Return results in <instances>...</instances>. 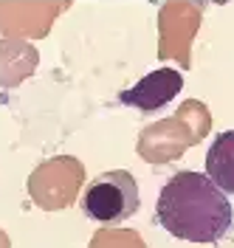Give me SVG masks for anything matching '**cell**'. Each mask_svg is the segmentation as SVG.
I'll return each instance as SVG.
<instances>
[{
  "label": "cell",
  "instance_id": "cell-2",
  "mask_svg": "<svg viewBox=\"0 0 234 248\" xmlns=\"http://www.w3.org/2000/svg\"><path fill=\"white\" fill-rule=\"evenodd\" d=\"M139 186L136 178L125 170L102 172L94 184H88L85 195H82V212L88 220L102 223V226H116L125 223L139 212Z\"/></svg>",
  "mask_w": 234,
  "mask_h": 248
},
{
  "label": "cell",
  "instance_id": "cell-3",
  "mask_svg": "<svg viewBox=\"0 0 234 248\" xmlns=\"http://www.w3.org/2000/svg\"><path fill=\"white\" fill-rule=\"evenodd\" d=\"M181 88H184V77L172 68H161V71L147 74L136 88L119 93V102L125 108H136L141 113H156V110L167 108L181 93Z\"/></svg>",
  "mask_w": 234,
  "mask_h": 248
},
{
  "label": "cell",
  "instance_id": "cell-4",
  "mask_svg": "<svg viewBox=\"0 0 234 248\" xmlns=\"http://www.w3.org/2000/svg\"><path fill=\"white\" fill-rule=\"evenodd\" d=\"M206 175L226 195H234V130H226L212 141L206 153Z\"/></svg>",
  "mask_w": 234,
  "mask_h": 248
},
{
  "label": "cell",
  "instance_id": "cell-1",
  "mask_svg": "<svg viewBox=\"0 0 234 248\" xmlns=\"http://www.w3.org/2000/svg\"><path fill=\"white\" fill-rule=\"evenodd\" d=\"M158 223L187 243H220L232 229L229 195L203 172H178L164 184L156 203Z\"/></svg>",
  "mask_w": 234,
  "mask_h": 248
}]
</instances>
